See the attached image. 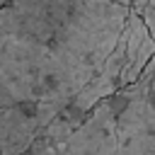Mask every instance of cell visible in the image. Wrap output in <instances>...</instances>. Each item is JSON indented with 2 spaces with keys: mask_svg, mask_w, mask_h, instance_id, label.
<instances>
[{
  "mask_svg": "<svg viewBox=\"0 0 155 155\" xmlns=\"http://www.w3.org/2000/svg\"><path fill=\"white\" fill-rule=\"evenodd\" d=\"M39 155H155V61L138 82L99 102L68 140Z\"/></svg>",
  "mask_w": 155,
  "mask_h": 155,
  "instance_id": "2",
  "label": "cell"
},
{
  "mask_svg": "<svg viewBox=\"0 0 155 155\" xmlns=\"http://www.w3.org/2000/svg\"><path fill=\"white\" fill-rule=\"evenodd\" d=\"M124 39H126V65L121 75V87H128L138 82L140 75L148 70V65L155 61V39L150 36L148 27L136 12L128 15V22L124 27Z\"/></svg>",
  "mask_w": 155,
  "mask_h": 155,
  "instance_id": "4",
  "label": "cell"
},
{
  "mask_svg": "<svg viewBox=\"0 0 155 155\" xmlns=\"http://www.w3.org/2000/svg\"><path fill=\"white\" fill-rule=\"evenodd\" d=\"M63 109V104L0 107V155H27Z\"/></svg>",
  "mask_w": 155,
  "mask_h": 155,
  "instance_id": "3",
  "label": "cell"
},
{
  "mask_svg": "<svg viewBox=\"0 0 155 155\" xmlns=\"http://www.w3.org/2000/svg\"><path fill=\"white\" fill-rule=\"evenodd\" d=\"M131 7L114 0H7L0 107L68 104L114 53Z\"/></svg>",
  "mask_w": 155,
  "mask_h": 155,
  "instance_id": "1",
  "label": "cell"
},
{
  "mask_svg": "<svg viewBox=\"0 0 155 155\" xmlns=\"http://www.w3.org/2000/svg\"><path fill=\"white\" fill-rule=\"evenodd\" d=\"M114 2H119V5H126V7H131V0H114Z\"/></svg>",
  "mask_w": 155,
  "mask_h": 155,
  "instance_id": "6",
  "label": "cell"
},
{
  "mask_svg": "<svg viewBox=\"0 0 155 155\" xmlns=\"http://www.w3.org/2000/svg\"><path fill=\"white\" fill-rule=\"evenodd\" d=\"M138 17L143 19V24L148 27L150 36L155 39V0H148V2H145V7L138 12Z\"/></svg>",
  "mask_w": 155,
  "mask_h": 155,
  "instance_id": "5",
  "label": "cell"
}]
</instances>
